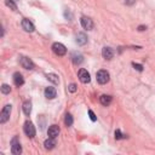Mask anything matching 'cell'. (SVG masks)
<instances>
[{
	"label": "cell",
	"instance_id": "1",
	"mask_svg": "<svg viewBox=\"0 0 155 155\" xmlns=\"http://www.w3.org/2000/svg\"><path fill=\"white\" fill-rule=\"evenodd\" d=\"M52 51H53V53L57 54V56H64V54L67 53L65 46H64L63 44H61V42H54V44L52 45Z\"/></svg>",
	"mask_w": 155,
	"mask_h": 155
},
{
	"label": "cell",
	"instance_id": "2",
	"mask_svg": "<svg viewBox=\"0 0 155 155\" xmlns=\"http://www.w3.org/2000/svg\"><path fill=\"white\" fill-rule=\"evenodd\" d=\"M96 78H97V81L101 84V85H104V84H107L108 81H109V73L107 71V70H99V71H97V75H96Z\"/></svg>",
	"mask_w": 155,
	"mask_h": 155
},
{
	"label": "cell",
	"instance_id": "3",
	"mask_svg": "<svg viewBox=\"0 0 155 155\" xmlns=\"http://www.w3.org/2000/svg\"><path fill=\"white\" fill-rule=\"evenodd\" d=\"M10 114H11V105L7 104L4 107V109L1 110V114H0V122L1 124H5L8 119H10Z\"/></svg>",
	"mask_w": 155,
	"mask_h": 155
},
{
	"label": "cell",
	"instance_id": "4",
	"mask_svg": "<svg viewBox=\"0 0 155 155\" xmlns=\"http://www.w3.org/2000/svg\"><path fill=\"white\" fill-rule=\"evenodd\" d=\"M23 130H24V133H25L28 137L33 138V137L35 136V127H34V125H33L30 121H27V122L24 124Z\"/></svg>",
	"mask_w": 155,
	"mask_h": 155
},
{
	"label": "cell",
	"instance_id": "5",
	"mask_svg": "<svg viewBox=\"0 0 155 155\" xmlns=\"http://www.w3.org/2000/svg\"><path fill=\"white\" fill-rule=\"evenodd\" d=\"M19 62H21V65L24 69H28V70L34 69V63H33V61L30 58H28V57H21Z\"/></svg>",
	"mask_w": 155,
	"mask_h": 155
},
{
	"label": "cell",
	"instance_id": "6",
	"mask_svg": "<svg viewBox=\"0 0 155 155\" xmlns=\"http://www.w3.org/2000/svg\"><path fill=\"white\" fill-rule=\"evenodd\" d=\"M78 76H79V80H80L82 84H87V82H90V80H91L90 74H88V71H87L86 69H80Z\"/></svg>",
	"mask_w": 155,
	"mask_h": 155
},
{
	"label": "cell",
	"instance_id": "7",
	"mask_svg": "<svg viewBox=\"0 0 155 155\" xmlns=\"http://www.w3.org/2000/svg\"><path fill=\"white\" fill-rule=\"evenodd\" d=\"M11 153L13 155H19L22 153V147L19 144V142H17V138L12 139V147H11Z\"/></svg>",
	"mask_w": 155,
	"mask_h": 155
},
{
	"label": "cell",
	"instance_id": "8",
	"mask_svg": "<svg viewBox=\"0 0 155 155\" xmlns=\"http://www.w3.org/2000/svg\"><path fill=\"white\" fill-rule=\"evenodd\" d=\"M81 25L84 29H87V30H91L93 28V22L91 18L88 17H82L81 18Z\"/></svg>",
	"mask_w": 155,
	"mask_h": 155
},
{
	"label": "cell",
	"instance_id": "9",
	"mask_svg": "<svg viewBox=\"0 0 155 155\" xmlns=\"http://www.w3.org/2000/svg\"><path fill=\"white\" fill-rule=\"evenodd\" d=\"M22 28L25 30V31H29V33H31V31H34V24L29 21V19H27V18H24L23 21H22Z\"/></svg>",
	"mask_w": 155,
	"mask_h": 155
},
{
	"label": "cell",
	"instance_id": "10",
	"mask_svg": "<svg viewBox=\"0 0 155 155\" xmlns=\"http://www.w3.org/2000/svg\"><path fill=\"white\" fill-rule=\"evenodd\" d=\"M47 134H48V137H51V138H56V137L59 134V127H58L57 125L50 126V127H48V131H47Z\"/></svg>",
	"mask_w": 155,
	"mask_h": 155
},
{
	"label": "cell",
	"instance_id": "11",
	"mask_svg": "<svg viewBox=\"0 0 155 155\" xmlns=\"http://www.w3.org/2000/svg\"><path fill=\"white\" fill-rule=\"evenodd\" d=\"M13 82H15V85H16L17 87L22 86V85L24 84V79H23L22 74H19V73H15V74H13Z\"/></svg>",
	"mask_w": 155,
	"mask_h": 155
},
{
	"label": "cell",
	"instance_id": "12",
	"mask_svg": "<svg viewBox=\"0 0 155 155\" xmlns=\"http://www.w3.org/2000/svg\"><path fill=\"white\" fill-rule=\"evenodd\" d=\"M102 56L105 58V59H111L113 56H114V51L110 48V47H104L102 50Z\"/></svg>",
	"mask_w": 155,
	"mask_h": 155
},
{
	"label": "cell",
	"instance_id": "13",
	"mask_svg": "<svg viewBox=\"0 0 155 155\" xmlns=\"http://www.w3.org/2000/svg\"><path fill=\"white\" fill-rule=\"evenodd\" d=\"M56 94H57V92H56V90H54L53 87H46V88H45V97H46V98L53 99V98L56 97Z\"/></svg>",
	"mask_w": 155,
	"mask_h": 155
},
{
	"label": "cell",
	"instance_id": "14",
	"mask_svg": "<svg viewBox=\"0 0 155 155\" xmlns=\"http://www.w3.org/2000/svg\"><path fill=\"white\" fill-rule=\"evenodd\" d=\"M111 96H109V94H102L101 97H99V102H101V104H103V105H109L110 103H111Z\"/></svg>",
	"mask_w": 155,
	"mask_h": 155
},
{
	"label": "cell",
	"instance_id": "15",
	"mask_svg": "<svg viewBox=\"0 0 155 155\" xmlns=\"http://www.w3.org/2000/svg\"><path fill=\"white\" fill-rule=\"evenodd\" d=\"M76 42H78L79 45H85V44L87 42V36H86V34H85V33H79V34L76 35Z\"/></svg>",
	"mask_w": 155,
	"mask_h": 155
},
{
	"label": "cell",
	"instance_id": "16",
	"mask_svg": "<svg viewBox=\"0 0 155 155\" xmlns=\"http://www.w3.org/2000/svg\"><path fill=\"white\" fill-rule=\"evenodd\" d=\"M82 58H84V57H82L80 53H76V52H75V53H73V54H71V61H73V63H74V64H76V65H78V64H80V63L84 61Z\"/></svg>",
	"mask_w": 155,
	"mask_h": 155
},
{
	"label": "cell",
	"instance_id": "17",
	"mask_svg": "<svg viewBox=\"0 0 155 155\" xmlns=\"http://www.w3.org/2000/svg\"><path fill=\"white\" fill-rule=\"evenodd\" d=\"M44 145H45V148H46V149H53V148H54V145H56L54 138L48 137V139H46V140H45Z\"/></svg>",
	"mask_w": 155,
	"mask_h": 155
},
{
	"label": "cell",
	"instance_id": "18",
	"mask_svg": "<svg viewBox=\"0 0 155 155\" xmlns=\"http://www.w3.org/2000/svg\"><path fill=\"white\" fill-rule=\"evenodd\" d=\"M23 111L27 116L30 115V113H31V103L30 102H24L23 103Z\"/></svg>",
	"mask_w": 155,
	"mask_h": 155
},
{
	"label": "cell",
	"instance_id": "19",
	"mask_svg": "<svg viewBox=\"0 0 155 155\" xmlns=\"http://www.w3.org/2000/svg\"><path fill=\"white\" fill-rule=\"evenodd\" d=\"M47 79L50 80V81H52L53 84H58V76L56 75V74H47Z\"/></svg>",
	"mask_w": 155,
	"mask_h": 155
},
{
	"label": "cell",
	"instance_id": "20",
	"mask_svg": "<svg viewBox=\"0 0 155 155\" xmlns=\"http://www.w3.org/2000/svg\"><path fill=\"white\" fill-rule=\"evenodd\" d=\"M64 122L67 126H71L73 125V116L70 114H67L65 115V119H64Z\"/></svg>",
	"mask_w": 155,
	"mask_h": 155
},
{
	"label": "cell",
	"instance_id": "21",
	"mask_svg": "<svg viewBox=\"0 0 155 155\" xmlns=\"http://www.w3.org/2000/svg\"><path fill=\"white\" fill-rule=\"evenodd\" d=\"M5 4H6L11 10H13V11H16V10H17V5L13 2V0H6V1H5Z\"/></svg>",
	"mask_w": 155,
	"mask_h": 155
},
{
	"label": "cell",
	"instance_id": "22",
	"mask_svg": "<svg viewBox=\"0 0 155 155\" xmlns=\"http://www.w3.org/2000/svg\"><path fill=\"white\" fill-rule=\"evenodd\" d=\"M10 91H11V87H10L7 84H4V85L1 86V92H2L4 94H7V93H10Z\"/></svg>",
	"mask_w": 155,
	"mask_h": 155
},
{
	"label": "cell",
	"instance_id": "23",
	"mask_svg": "<svg viewBox=\"0 0 155 155\" xmlns=\"http://www.w3.org/2000/svg\"><path fill=\"white\" fill-rule=\"evenodd\" d=\"M115 138H116V139H121V138H124V134H121L120 130H116V131H115Z\"/></svg>",
	"mask_w": 155,
	"mask_h": 155
},
{
	"label": "cell",
	"instance_id": "24",
	"mask_svg": "<svg viewBox=\"0 0 155 155\" xmlns=\"http://www.w3.org/2000/svg\"><path fill=\"white\" fill-rule=\"evenodd\" d=\"M68 88H69L70 92H75V91H76V85H75V84H70Z\"/></svg>",
	"mask_w": 155,
	"mask_h": 155
},
{
	"label": "cell",
	"instance_id": "25",
	"mask_svg": "<svg viewBox=\"0 0 155 155\" xmlns=\"http://www.w3.org/2000/svg\"><path fill=\"white\" fill-rule=\"evenodd\" d=\"M88 115H90V119H91L92 121H96V119H97V117H96V115L93 114V111H92V110H88Z\"/></svg>",
	"mask_w": 155,
	"mask_h": 155
},
{
	"label": "cell",
	"instance_id": "26",
	"mask_svg": "<svg viewBox=\"0 0 155 155\" xmlns=\"http://www.w3.org/2000/svg\"><path fill=\"white\" fill-rule=\"evenodd\" d=\"M133 67H134L137 70H139V71H142V70H143V67H142L140 64H136V63H133Z\"/></svg>",
	"mask_w": 155,
	"mask_h": 155
},
{
	"label": "cell",
	"instance_id": "27",
	"mask_svg": "<svg viewBox=\"0 0 155 155\" xmlns=\"http://www.w3.org/2000/svg\"><path fill=\"white\" fill-rule=\"evenodd\" d=\"M134 1H136V0H125V2H126L127 5H132Z\"/></svg>",
	"mask_w": 155,
	"mask_h": 155
},
{
	"label": "cell",
	"instance_id": "28",
	"mask_svg": "<svg viewBox=\"0 0 155 155\" xmlns=\"http://www.w3.org/2000/svg\"><path fill=\"white\" fill-rule=\"evenodd\" d=\"M138 29H139V30H140V31H142V30H144V29H147V28H145V27H143V25H140V27H139V28H138Z\"/></svg>",
	"mask_w": 155,
	"mask_h": 155
}]
</instances>
